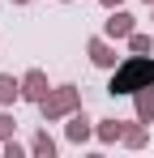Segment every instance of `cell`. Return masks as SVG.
Returning a JSON list of instances; mask_svg holds the SVG:
<instances>
[{"instance_id":"cell-1","label":"cell","mask_w":154,"mask_h":158,"mask_svg":"<svg viewBox=\"0 0 154 158\" xmlns=\"http://www.w3.org/2000/svg\"><path fill=\"white\" fill-rule=\"evenodd\" d=\"M154 81V52L146 56H128V60H120L116 69H111V81H107V94L111 98H133L141 85H150Z\"/></svg>"},{"instance_id":"cell-2","label":"cell","mask_w":154,"mask_h":158,"mask_svg":"<svg viewBox=\"0 0 154 158\" xmlns=\"http://www.w3.org/2000/svg\"><path fill=\"white\" fill-rule=\"evenodd\" d=\"M77 107H81V90L77 85H51V94L39 103V111H43V124H56V120H69Z\"/></svg>"},{"instance_id":"cell-3","label":"cell","mask_w":154,"mask_h":158,"mask_svg":"<svg viewBox=\"0 0 154 158\" xmlns=\"http://www.w3.org/2000/svg\"><path fill=\"white\" fill-rule=\"evenodd\" d=\"M86 56H90L94 69H116V64H120V56H116V47H111L107 34H94V39L86 43Z\"/></svg>"},{"instance_id":"cell-4","label":"cell","mask_w":154,"mask_h":158,"mask_svg":"<svg viewBox=\"0 0 154 158\" xmlns=\"http://www.w3.org/2000/svg\"><path fill=\"white\" fill-rule=\"evenodd\" d=\"M51 94V85H47V73H43V69H26L22 73V98L26 103H43V98H47Z\"/></svg>"},{"instance_id":"cell-5","label":"cell","mask_w":154,"mask_h":158,"mask_svg":"<svg viewBox=\"0 0 154 158\" xmlns=\"http://www.w3.org/2000/svg\"><path fill=\"white\" fill-rule=\"evenodd\" d=\"M64 137H69L73 145H86V141L94 137V124H90V115H86L81 107H77L73 115H69V124H64Z\"/></svg>"},{"instance_id":"cell-6","label":"cell","mask_w":154,"mask_h":158,"mask_svg":"<svg viewBox=\"0 0 154 158\" xmlns=\"http://www.w3.org/2000/svg\"><path fill=\"white\" fill-rule=\"evenodd\" d=\"M133 22H137L133 13H124V9H111V17L103 22V34H107V39H128V34L137 30Z\"/></svg>"},{"instance_id":"cell-7","label":"cell","mask_w":154,"mask_h":158,"mask_svg":"<svg viewBox=\"0 0 154 158\" xmlns=\"http://www.w3.org/2000/svg\"><path fill=\"white\" fill-rule=\"evenodd\" d=\"M146 141H150V124H146V120H124V137H120V145L141 150Z\"/></svg>"},{"instance_id":"cell-8","label":"cell","mask_w":154,"mask_h":158,"mask_svg":"<svg viewBox=\"0 0 154 158\" xmlns=\"http://www.w3.org/2000/svg\"><path fill=\"white\" fill-rule=\"evenodd\" d=\"M133 107H137V120L154 124V81H150V85H141V90L133 94Z\"/></svg>"},{"instance_id":"cell-9","label":"cell","mask_w":154,"mask_h":158,"mask_svg":"<svg viewBox=\"0 0 154 158\" xmlns=\"http://www.w3.org/2000/svg\"><path fill=\"white\" fill-rule=\"evenodd\" d=\"M124 137V120H99L94 124V141H103V145H116Z\"/></svg>"},{"instance_id":"cell-10","label":"cell","mask_w":154,"mask_h":158,"mask_svg":"<svg viewBox=\"0 0 154 158\" xmlns=\"http://www.w3.org/2000/svg\"><path fill=\"white\" fill-rule=\"evenodd\" d=\"M22 98V77H13V73H0V107H13Z\"/></svg>"},{"instance_id":"cell-11","label":"cell","mask_w":154,"mask_h":158,"mask_svg":"<svg viewBox=\"0 0 154 158\" xmlns=\"http://www.w3.org/2000/svg\"><path fill=\"white\" fill-rule=\"evenodd\" d=\"M30 154L34 158H56V141H51L47 128H39L34 137H30Z\"/></svg>"},{"instance_id":"cell-12","label":"cell","mask_w":154,"mask_h":158,"mask_svg":"<svg viewBox=\"0 0 154 158\" xmlns=\"http://www.w3.org/2000/svg\"><path fill=\"white\" fill-rule=\"evenodd\" d=\"M128 52H137V56L154 52V39H150V34H137V30H133V34H128Z\"/></svg>"},{"instance_id":"cell-13","label":"cell","mask_w":154,"mask_h":158,"mask_svg":"<svg viewBox=\"0 0 154 158\" xmlns=\"http://www.w3.org/2000/svg\"><path fill=\"white\" fill-rule=\"evenodd\" d=\"M13 132H17V120H13V111H4V107H0V141H9Z\"/></svg>"},{"instance_id":"cell-14","label":"cell","mask_w":154,"mask_h":158,"mask_svg":"<svg viewBox=\"0 0 154 158\" xmlns=\"http://www.w3.org/2000/svg\"><path fill=\"white\" fill-rule=\"evenodd\" d=\"M0 154L4 158H26V145H17V141L9 137V141H0Z\"/></svg>"},{"instance_id":"cell-15","label":"cell","mask_w":154,"mask_h":158,"mask_svg":"<svg viewBox=\"0 0 154 158\" xmlns=\"http://www.w3.org/2000/svg\"><path fill=\"white\" fill-rule=\"evenodd\" d=\"M103 9H120V4H124V0H99Z\"/></svg>"},{"instance_id":"cell-16","label":"cell","mask_w":154,"mask_h":158,"mask_svg":"<svg viewBox=\"0 0 154 158\" xmlns=\"http://www.w3.org/2000/svg\"><path fill=\"white\" fill-rule=\"evenodd\" d=\"M13 4H30V0H13Z\"/></svg>"},{"instance_id":"cell-17","label":"cell","mask_w":154,"mask_h":158,"mask_svg":"<svg viewBox=\"0 0 154 158\" xmlns=\"http://www.w3.org/2000/svg\"><path fill=\"white\" fill-rule=\"evenodd\" d=\"M141 4H150V9H154V0H141Z\"/></svg>"},{"instance_id":"cell-18","label":"cell","mask_w":154,"mask_h":158,"mask_svg":"<svg viewBox=\"0 0 154 158\" xmlns=\"http://www.w3.org/2000/svg\"><path fill=\"white\" fill-rule=\"evenodd\" d=\"M150 22H154V17H150Z\"/></svg>"}]
</instances>
